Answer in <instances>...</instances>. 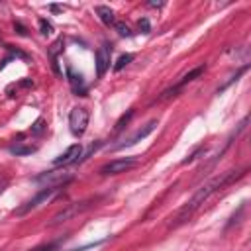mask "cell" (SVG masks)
Returning <instances> with one entry per match:
<instances>
[{
    "label": "cell",
    "instance_id": "1",
    "mask_svg": "<svg viewBox=\"0 0 251 251\" xmlns=\"http://www.w3.org/2000/svg\"><path fill=\"white\" fill-rule=\"evenodd\" d=\"M239 177H243V171H228V173H222V175H218V177H214L212 181H208L206 185H202L194 194H192V198L179 210V214H177V218H175V224L173 226H181V224H187L196 212H198V208L216 192V190H220V188H224V187H228L230 183H233L235 179H239Z\"/></svg>",
    "mask_w": 251,
    "mask_h": 251
},
{
    "label": "cell",
    "instance_id": "2",
    "mask_svg": "<svg viewBox=\"0 0 251 251\" xmlns=\"http://www.w3.org/2000/svg\"><path fill=\"white\" fill-rule=\"evenodd\" d=\"M88 120H90V112L83 106H77L71 110L69 114V128H71V134L75 138H81L86 128H88Z\"/></svg>",
    "mask_w": 251,
    "mask_h": 251
},
{
    "label": "cell",
    "instance_id": "3",
    "mask_svg": "<svg viewBox=\"0 0 251 251\" xmlns=\"http://www.w3.org/2000/svg\"><path fill=\"white\" fill-rule=\"evenodd\" d=\"M57 192H59V188H57V187H45V188H43L40 194H36L32 200H28L24 206H20V208H18L14 214H16V216H24V214H28V212H32V210L40 208L42 204L49 202V200H51V198H53Z\"/></svg>",
    "mask_w": 251,
    "mask_h": 251
},
{
    "label": "cell",
    "instance_id": "4",
    "mask_svg": "<svg viewBox=\"0 0 251 251\" xmlns=\"http://www.w3.org/2000/svg\"><path fill=\"white\" fill-rule=\"evenodd\" d=\"M138 165V159L136 157H122V159H114L106 165L100 167V175L104 177H110V175H120V173H126Z\"/></svg>",
    "mask_w": 251,
    "mask_h": 251
},
{
    "label": "cell",
    "instance_id": "5",
    "mask_svg": "<svg viewBox=\"0 0 251 251\" xmlns=\"http://www.w3.org/2000/svg\"><path fill=\"white\" fill-rule=\"evenodd\" d=\"M71 179H73V177H71V175H67V173L49 171V173L40 175V177L36 179V183H42V185H47V187H57V188H61V187H65Z\"/></svg>",
    "mask_w": 251,
    "mask_h": 251
},
{
    "label": "cell",
    "instance_id": "6",
    "mask_svg": "<svg viewBox=\"0 0 251 251\" xmlns=\"http://www.w3.org/2000/svg\"><path fill=\"white\" fill-rule=\"evenodd\" d=\"M110 55H112V49L108 43H104L96 49V77L98 79H102L106 75V71L110 69Z\"/></svg>",
    "mask_w": 251,
    "mask_h": 251
},
{
    "label": "cell",
    "instance_id": "7",
    "mask_svg": "<svg viewBox=\"0 0 251 251\" xmlns=\"http://www.w3.org/2000/svg\"><path fill=\"white\" fill-rule=\"evenodd\" d=\"M81 155H83V146H81V144H75V146H71L65 153H61L59 157H55V159H53V165H55V167H67V165H71V163H77Z\"/></svg>",
    "mask_w": 251,
    "mask_h": 251
},
{
    "label": "cell",
    "instance_id": "8",
    "mask_svg": "<svg viewBox=\"0 0 251 251\" xmlns=\"http://www.w3.org/2000/svg\"><path fill=\"white\" fill-rule=\"evenodd\" d=\"M86 208H88V202H75V204H69L65 210H61L59 214H55V216H53L51 226H57V224H61V222H65V220H69V218H73V216L81 214V212H83V210H86Z\"/></svg>",
    "mask_w": 251,
    "mask_h": 251
},
{
    "label": "cell",
    "instance_id": "9",
    "mask_svg": "<svg viewBox=\"0 0 251 251\" xmlns=\"http://www.w3.org/2000/svg\"><path fill=\"white\" fill-rule=\"evenodd\" d=\"M204 69H206V67H204V65H200V67H196V69H192L190 73H187V75H185V77H183V79H181V81H179V83H177V84H175L173 88H169V90H165V92L161 94V100H165V98H169V96H173V94H175V92H177L179 88H183V86H185L187 83H190V81H194V79H198V77H200V75L204 73Z\"/></svg>",
    "mask_w": 251,
    "mask_h": 251
},
{
    "label": "cell",
    "instance_id": "10",
    "mask_svg": "<svg viewBox=\"0 0 251 251\" xmlns=\"http://www.w3.org/2000/svg\"><path fill=\"white\" fill-rule=\"evenodd\" d=\"M157 128V120H151V122H147L146 126H144V128L142 130H138L136 132V136L134 138H130L128 142H124V144H120V146H116V149H122V147H130V146H136L138 142H142V140H146L153 130Z\"/></svg>",
    "mask_w": 251,
    "mask_h": 251
},
{
    "label": "cell",
    "instance_id": "11",
    "mask_svg": "<svg viewBox=\"0 0 251 251\" xmlns=\"http://www.w3.org/2000/svg\"><path fill=\"white\" fill-rule=\"evenodd\" d=\"M67 77H69V83H71L73 90L77 94H84V81H83V77L81 75H75L73 69H67Z\"/></svg>",
    "mask_w": 251,
    "mask_h": 251
},
{
    "label": "cell",
    "instance_id": "12",
    "mask_svg": "<svg viewBox=\"0 0 251 251\" xmlns=\"http://www.w3.org/2000/svg\"><path fill=\"white\" fill-rule=\"evenodd\" d=\"M96 14H98V18H100L106 26L114 24V10H112L110 6H96Z\"/></svg>",
    "mask_w": 251,
    "mask_h": 251
},
{
    "label": "cell",
    "instance_id": "13",
    "mask_svg": "<svg viewBox=\"0 0 251 251\" xmlns=\"http://www.w3.org/2000/svg\"><path fill=\"white\" fill-rule=\"evenodd\" d=\"M10 153H14V155H32V153H36V147L34 146H14V147H10Z\"/></svg>",
    "mask_w": 251,
    "mask_h": 251
},
{
    "label": "cell",
    "instance_id": "14",
    "mask_svg": "<svg viewBox=\"0 0 251 251\" xmlns=\"http://www.w3.org/2000/svg\"><path fill=\"white\" fill-rule=\"evenodd\" d=\"M134 61V55L132 53H126V55H120V59L116 61V65H114V71H122L126 65H130Z\"/></svg>",
    "mask_w": 251,
    "mask_h": 251
},
{
    "label": "cell",
    "instance_id": "15",
    "mask_svg": "<svg viewBox=\"0 0 251 251\" xmlns=\"http://www.w3.org/2000/svg\"><path fill=\"white\" fill-rule=\"evenodd\" d=\"M114 26H116V32H118L122 38H132V36H134V32L130 30L128 24H124V22H114Z\"/></svg>",
    "mask_w": 251,
    "mask_h": 251
},
{
    "label": "cell",
    "instance_id": "16",
    "mask_svg": "<svg viewBox=\"0 0 251 251\" xmlns=\"http://www.w3.org/2000/svg\"><path fill=\"white\" fill-rule=\"evenodd\" d=\"M134 116V110H130L128 114H124L120 120H118V124H116V132H120V130H124L126 126H128V122H130V118Z\"/></svg>",
    "mask_w": 251,
    "mask_h": 251
},
{
    "label": "cell",
    "instance_id": "17",
    "mask_svg": "<svg viewBox=\"0 0 251 251\" xmlns=\"http://www.w3.org/2000/svg\"><path fill=\"white\" fill-rule=\"evenodd\" d=\"M40 30H42L43 36H49V34L53 32V26H51L47 20H40Z\"/></svg>",
    "mask_w": 251,
    "mask_h": 251
},
{
    "label": "cell",
    "instance_id": "18",
    "mask_svg": "<svg viewBox=\"0 0 251 251\" xmlns=\"http://www.w3.org/2000/svg\"><path fill=\"white\" fill-rule=\"evenodd\" d=\"M138 26H140V32H142V34H149V32H151V26H149V20H147V18H142Z\"/></svg>",
    "mask_w": 251,
    "mask_h": 251
},
{
    "label": "cell",
    "instance_id": "19",
    "mask_svg": "<svg viewBox=\"0 0 251 251\" xmlns=\"http://www.w3.org/2000/svg\"><path fill=\"white\" fill-rule=\"evenodd\" d=\"M43 124H45V122H43L42 118H40V120H36V124L32 126V134H42V132H43V128H45Z\"/></svg>",
    "mask_w": 251,
    "mask_h": 251
},
{
    "label": "cell",
    "instance_id": "20",
    "mask_svg": "<svg viewBox=\"0 0 251 251\" xmlns=\"http://www.w3.org/2000/svg\"><path fill=\"white\" fill-rule=\"evenodd\" d=\"M57 247V243H47V245H40V247H34V249H28V251H53Z\"/></svg>",
    "mask_w": 251,
    "mask_h": 251
},
{
    "label": "cell",
    "instance_id": "21",
    "mask_svg": "<svg viewBox=\"0 0 251 251\" xmlns=\"http://www.w3.org/2000/svg\"><path fill=\"white\" fill-rule=\"evenodd\" d=\"M14 28L18 30V34H20V36H28V30H26V28H24L20 22H16V24H14Z\"/></svg>",
    "mask_w": 251,
    "mask_h": 251
},
{
    "label": "cell",
    "instance_id": "22",
    "mask_svg": "<svg viewBox=\"0 0 251 251\" xmlns=\"http://www.w3.org/2000/svg\"><path fill=\"white\" fill-rule=\"evenodd\" d=\"M61 45H63V42H61V40H59L57 43H53V45H51V55H53V57H55V53L59 51V47H61Z\"/></svg>",
    "mask_w": 251,
    "mask_h": 251
},
{
    "label": "cell",
    "instance_id": "23",
    "mask_svg": "<svg viewBox=\"0 0 251 251\" xmlns=\"http://www.w3.org/2000/svg\"><path fill=\"white\" fill-rule=\"evenodd\" d=\"M147 6H149V8H161V6H163V2H149Z\"/></svg>",
    "mask_w": 251,
    "mask_h": 251
},
{
    "label": "cell",
    "instance_id": "24",
    "mask_svg": "<svg viewBox=\"0 0 251 251\" xmlns=\"http://www.w3.org/2000/svg\"><path fill=\"white\" fill-rule=\"evenodd\" d=\"M4 187H6V179H4V177H0V192L4 190Z\"/></svg>",
    "mask_w": 251,
    "mask_h": 251
}]
</instances>
